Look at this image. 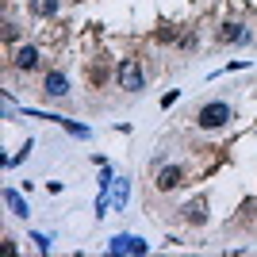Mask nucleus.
Masks as SVG:
<instances>
[{
	"instance_id": "1",
	"label": "nucleus",
	"mask_w": 257,
	"mask_h": 257,
	"mask_svg": "<svg viewBox=\"0 0 257 257\" xmlns=\"http://www.w3.org/2000/svg\"><path fill=\"white\" fill-rule=\"evenodd\" d=\"M234 119V107L226 104V100H207L204 107H200V115H196V123L204 131H219V127H226Z\"/></svg>"
},
{
	"instance_id": "2",
	"label": "nucleus",
	"mask_w": 257,
	"mask_h": 257,
	"mask_svg": "<svg viewBox=\"0 0 257 257\" xmlns=\"http://www.w3.org/2000/svg\"><path fill=\"white\" fill-rule=\"evenodd\" d=\"M115 81H119L123 92H142V88H146V73H142V65L135 62V58H123V62H119Z\"/></svg>"
},
{
	"instance_id": "3",
	"label": "nucleus",
	"mask_w": 257,
	"mask_h": 257,
	"mask_svg": "<svg viewBox=\"0 0 257 257\" xmlns=\"http://www.w3.org/2000/svg\"><path fill=\"white\" fill-rule=\"evenodd\" d=\"M146 242L142 238H135V234H119V238H111L107 242V253H146Z\"/></svg>"
},
{
	"instance_id": "4",
	"label": "nucleus",
	"mask_w": 257,
	"mask_h": 257,
	"mask_svg": "<svg viewBox=\"0 0 257 257\" xmlns=\"http://www.w3.org/2000/svg\"><path fill=\"white\" fill-rule=\"evenodd\" d=\"M181 181H184V173L177 169V165H165V169L158 173V192H173Z\"/></svg>"
},
{
	"instance_id": "5",
	"label": "nucleus",
	"mask_w": 257,
	"mask_h": 257,
	"mask_svg": "<svg viewBox=\"0 0 257 257\" xmlns=\"http://www.w3.org/2000/svg\"><path fill=\"white\" fill-rule=\"evenodd\" d=\"M249 31L242 23H223V31H219V43H246Z\"/></svg>"
},
{
	"instance_id": "6",
	"label": "nucleus",
	"mask_w": 257,
	"mask_h": 257,
	"mask_svg": "<svg viewBox=\"0 0 257 257\" xmlns=\"http://www.w3.org/2000/svg\"><path fill=\"white\" fill-rule=\"evenodd\" d=\"M46 96H69V81H65V73H46Z\"/></svg>"
},
{
	"instance_id": "7",
	"label": "nucleus",
	"mask_w": 257,
	"mask_h": 257,
	"mask_svg": "<svg viewBox=\"0 0 257 257\" xmlns=\"http://www.w3.org/2000/svg\"><path fill=\"white\" fill-rule=\"evenodd\" d=\"M16 65H20V69H35V65H39V46H20V50H16Z\"/></svg>"
},
{
	"instance_id": "8",
	"label": "nucleus",
	"mask_w": 257,
	"mask_h": 257,
	"mask_svg": "<svg viewBox=\"0 0 257 257\" xmlns=\"http://www.w3.org/2000/svg\"><path fill=\"white\" fill-rule=\"evenodd\" d=\"M31 8H35V16H58L62 4H58V0H35Z\"/></svg>"
},
{
	"instance_id": "9",
	"label": "nucleus",
	"mask_w": 257,
	"mask_h": 257,
	"mask_svg": "<svg viewBox=\"0 0 257 257\" xmlns=\"http://www.w3.org/2000/svg\"><path fill=\"white\" fill-rule=\"evenodd\" d=\"M4 200H8V207H12L16 215H27V204L20 200V192H12V188H8V192H4Z\"/></svg>"
},
{
	"instance_id": "10",
	"label": "nucleus",
	"mask_w": 257,
	"mask_h": 257,
	"mask_svg": "<svg viewBox=\"0 0 257 257\" xmlns=\"http://www.w3.org/2000/svg\"><path fill=\"white\" fill-rule=\"evenodd\" d=\"M204 204H188V223H204Z\"/></svg>"
},
{
	"instance_id": "11",
	"label": "nucleus",
	"mask_w": 257,
	"mask_h": 257,
	"mask_svg": "<svg viewBox=\"0 0 257 257\" xmlns=\"http://www.w3.org/2000/svg\"><path fill=\"white\" fill-rule=\"evenodd\" d=\"M123 200H127V181H119V188H115V211L123 207Z\"/></svg>"
}]
</instances>
